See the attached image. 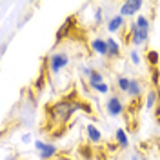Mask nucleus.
<instances>
[{
	"label": "nucleus",
	"mask_w": 160,
	"mask_h": 160,
	"mask_svg": "<svg viewBox=\"0 0 160 160\" xmlns=\"http://www.w3.org/2000/svg\"><path fill=\"white\" fill-rule=\"evenodd\" d=\"M80 109L86 111L89 117H93V109L89 108V104L84 102L82 98H78L75 93L69 95V97H64V98L57 100V102L48 104L46 106V126H44V131L49 133V129H57V128L66 131L68 122Z\"/></svg>",
	"instance_id": "obj_1"
},
{
	"label": "nucleus",
	"mask_w": 160,
	"mask_h": 160,
	"mask_svg": "<svg viewBox=\"0 0 160 160\" xmlns=\"http://www.w3.org/2000/svg\"><path fill=\"white\" fill-rule=\"evenodd\" d=\"M69 64V57H68V53H64V51H58V53H53L48 60V68H49L51 73H60V71L64 69L66 66Z\"/></svg>",
	"instance_id": "obj_2"
},
{
	"label": "nucleus",
	"mask_w": 160,
	"mask_h": 160,
	"mask_svg": "<svg viewBox=\"0 0 160 160\" xmlns=\"http://www.w3.org/2000/svg\"><path fill=\"white\" fill-rule=\"evenodd\" d=\"M75 29V17H69L66 18V22L60 26V29L57 31V37H55V42L60 44L64 38H71V31Z\"/></svg>",
	"instance_id": "obj_3"
},
{
	"label": "nucleus",
	"mask_w": 160,
	"mask_h": 160,
	"mask_svg": "<svg viewBox=\"0 0 160 160\" xmlns=\"http://www.w3.org/2000/svg\"><path fill=\"white\" fill-rule=\"evenodd\" d=\"M106 109H108V113H109L111 117H120V115L126 111V108H124L122 98L115 95V97H111V98L106 102Z\"/></svg>",
	"instance_id": "obj_4"
},
{
	"label": "nucleus",
	"mask_w": 160,
	"mask_h": 160,
	"mask_svg": "<svg viewBox=\"0 0 160 160\" xmlns=\"http://www.w3.org/2000/svg\"><path fill=\"white\" fill-rule=\"evenodd\" d=\"M142 6H144V2H140V0L124 2V4L120 6V15H122V17H133L135 13H138V11L142 9Z\"/></svg>",
	"instance_id": "obj_5"
},
{
	"label": "nucleus",
	"mask_w": 160,
	"mask_h": 160,
	"mask_svg": "<svg viewBox=\"0 0 160 160\" xmlns=\"http://www.w3.org/2000/svg\"><path fill=\"white\" fill-rule=\"evenodd\" d=\"M91 49L98 53L100 57H109V48H108V40L104 38H93L91 40Z\"/></svg>",
	"instance_id": "obj_6"
},
{
	"label": "nucleus",
	"mask_w": 160,
	"mask_h": 160,
	"mask_svg": "<svg viewBox=\"0 0 160 160\" xmlns=\"http://www.w3.org/2000/svg\"><path fill=\"white\" fill-rule=\"evenodd\" d=\"M86 133H88V138L91 144H100L102 142V133L95 124H86Z\"/></svg>",
	"instance_id": "obj_7"
},
{
	"label": "nucleus",
	"mask_w": 160,
	"mask_h": 160,
	"mask_svg": "<svg viewBox=\"0 0 160 160\" xmlns=\"http://www.w3.org/2000/svg\"><path fill=\"white\" fill-rule=\"evenodd\" d=\"M122 28H126L122 15H113V17L108 20V31H109V33H117V31H120Z\"/></svg>",
	"instance_id": "obj_8"
},
{
	"label": "nucleus",
	"mask_w": 160,
	"mask_h": 160,
	"mask_svg": "<svg viewBox=\"0 0 160 160\" xmlns=\"http://www.w3.org/2000/svg\"><path fill=\"white\" fill-rule=\"evenodd\" d=\"M129 98L137 100V98H142V84L140 80L137 78H131V84H129V91H128Z\"/></svg>",
	"instance_id": "obj_9"
},
{
	"label": "nucleus",
	"mask_w": 160,
	"mask_h": 160,
	"mask_svg": "<svg viewBox=\"0 0 160 160\" xmlns=\"http://www.w3.org/2000/svg\"><path fill=\"white\" fill-rule=\"evenodd\" d=\"M58 153V149H57V146L55 144H48L44 149L40 151V160H51L55 155Z\"/></svg>",
	"instance_id": "obj_10"
},
{
	"label": "nucleus",
	"mask_w": 160,
	"mask_h": 160,
	"mask_svg": "<svg viewBox=\"0 0 160 160\" xmlns=\"http://www.w3.org/2000/svg\"><path fill=\"white\" fill-rule=\"evenodd\" d=\"M146 60H148V64L151 66V69H157V68H158V64H160V55H158V51L149 49L148 53H146Z\"/></svg>",
	"instance_id": "obj_11"
},
{
	"label": "nucleus",
	"mask_w": 160,
	"mask_h": 160,
	"mask_svg": "<svg viewBox=\"0 0 160 160\" xmlns=\"http://www.w3.org/2000/svg\"><path fill=\"white\" fill-rule=\"evenodd\" d=\"M115 142L118 144L120 148H128L129 146V138H128V135H126V131L118 128V129L115 131Z\"/></svg>",
	"instance_id": "obj_12"
},
{
	"label": "nucleus",
	"mask_w": 160,
	"mask_h": 160,
	"mask_svg": "<svg viewBox=\"0 0 160 160\" xmlns=\"http://www.w3.org/2000/svg\"><path fill=\"white\" fill-rule=\"evenodd\" d=\"M108 48H109V57L108 58H118L120 57V46L115 38H108Z\"/></svg>",
	"instance_id": "obj_13"
},
{
	"label": "nucleus",
	"mask_w": 160,
	"mask_h": 160,
	"mask_svg": "<svg viewBox=\"0 0 160 160\" xmlns=\"http://www.w3.org/2000/svg\"><path fill=\"white\" fill-rule=\"evenodd\" d=\"M102 82H104V77H102V73H100V71H97V69L93 71V73H91V77L88 78V84H89V88H91V89H93L95 86L102 84Z\"/></svg>",
	"instance_id": "obj_14"
},
{
	"label": "nucleus",
	"mask_w": 160,
	"mask_h": 160,
	"mask_svg": "<svg viewBox=\"0 0 160 160\" xmlns=\"http://www.w3.org/2000/svg\"><path fill=\"white\" fill-rule=\"evenodd\" d=\"M129 84H131V78H128V77H118V80H117V86H118V89L122 93L129 91Z\"/></svg>",
	"instance_id": "obj_15"
},
{
	"label": "nucleus",
	"mask_w": 160,
	"mask_h": 160,
	"mask_svg": "<svg viewBox=\"0 0 160 160\" xmlns=\"http://www.w3.org/2000/svg\"><path fill=\"white\" fill-rule=\"evenodd\" d=\"M157 98H158V97H157V89H151L149 93H148V98H146V108L151 109V108L157 104Z\"/></svg>",
	"instance_id": "obj_16"
},
{
	"label": "nucleus",
	"mask_w": 160,
	"mask_h": 160,
	"mask_svg": "<svg viewBox=\"0 0 160 160\" xmlns=\"http://www.w3.org/2000/svg\"><path fill=\"white\" fill-rule=\"evenodd\" d=\"M93 89L97 91V93H102V95H106V93H109V86H108L106 82H102V84H98V86H95Z\"/></svg>",
	"instance_id": "obj_17"
},
{
	"label": "nucleus",
	"mask_w": 160,
	"mask_h": 160,
	"mask_svg": "<svg viewBox=\"0 0 160 160\" xmlns=\"http://www.w3.org/2000/svg\"><path fill=\"white\" fill-rule=\"evenodd\" d=\"M102 18H104V15H102V9H97L95 11V22H97V24H100V22H102Z\"/></svg>",
	"instance_id": "obj_18"
},
{
	"label": "nucleus",
	"mask_w": 160,
	"mask_h": 160,
	"mask_svg": "<svg viewBox=\"0 0 160 160\" xmlns=\"http://www.w3.org/2000/svg\"><path fill=\"white\" fill-rule=\"evenodd\" d=\"M131 60H133V64H137V66L140 64V55L137 51H131Z\"/></svg>",
	"instance_id": "obj_19"
},
{
	"label": "nucleus",
	"mask_w": 160,
	"mask_h": 160,
	"mask_svg": "<svg viewBox=\"0 0 160 160\" xmlns=\"http://www.w3.org/2000/svg\"><path fill=\"white\" fill-rule=\"evenodd\" d=\"M46 146H48V144H46V142H42V140H37V142H35V149L38 151V153H40L42 149H44Z\"/></svg>",
	"instance_id": "obj_20"
},
{
	"label": "nucleus",
	"mask_w": 160,
	"mask_h": 160,
	"mask_svg": "<svg viewBox=\"0 0 160 160\" xmlns=\"http://www.w3.org/2000/svg\"><path fill=\"white\" fill-rule=\"evenodd\" d=\"M93 71H95V69H91V68H84V69H82V73H84V75H86V77L89 78V77H91V73H93Z\"/></svg>",
	"instance_id": "obj_21"
},
{
	"label": "nucleus",
	"mask_w": 160,
	"mask_h": 160,
	"mask_svg": "<svg viewBox=\"0 0 160 160\" xmlns=\"http://www.w3.org/2000/svg\"><path fill=\"white\" fill-rule=\"evenodd\" d=\"M155 118H157V122L160 124V102H158V106H157V111H155Z\"/></svg>",
	"instance_id": "obj_22"
},
{
	"label": "nucleus",
	"mask_w": 160,
	"mask_h": 160,
	"mask_svg": "<svg viewBox=\"0 0 160 160\" xmlns=\"http://www.w3.org/2000/svg\"><path fill=\"white\" fill-rule=\"evenodd\" d=\"M31 140V135L29 133H28V135H24V137H22V142H29Z\"/></svg>",
	"instance_id": "obj_23"
}]
</instances>
